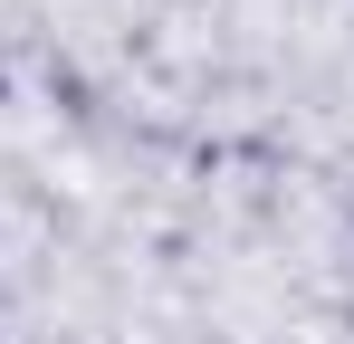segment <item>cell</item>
Wrapping results in <instances>:
<instances>
[]
</instances>
